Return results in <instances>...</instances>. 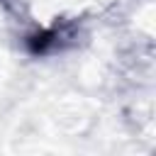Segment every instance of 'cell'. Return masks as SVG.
<instances>
[{"label": "cell", "mask_w": 156, "mask_h": 156, "mask_svg": "<svg viewBox=\"0 0 156 156\" xmlns=\"http://www.w3.org/2000/svg\"><path fill=\"white\" fill-rule=\"evenodd\" d=\"M56 37H58V32H56V29H46V32L32 34V37L27 39V49H29V54H34V56H41V54H46L49 49H54V44H56Z\"/></svg>", "instance_id": "6da1fadb"}]
</instances>
